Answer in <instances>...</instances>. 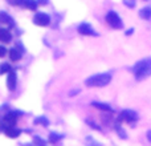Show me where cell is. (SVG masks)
I'll list each match as a JSON object with an SVG mask.
<instances>
[{
    "label": "cell",
    "mask_w": 151,
    "mask_h": 146,
    "mask_svg": "<svg viewBox=\"0 0 151 146\" xmlns=\"http://www.w3.org/2000/svg\"><path fill=\"white\" fill-rule=\"evenodd\" d=\"M133 32H134V29H133V28H131V29H129V31H127V32H126V35H131V33H133Z\"/></svg>",
    "instance_id": "cell-26"
},
{
    "label": "cell",
    "mask_w": 151,
    "mask_h": 146,
    "mask_svg": "<svg viewBox=\"0 0 151 146\" xmlns=\"http://www.w3.org/2000/svg\"><path fill=\"white\" fill-rule=\"evenodd\" d=\"M37 3H39V4H41V5H45L48 3V0H37Z\"/></svg>",
    "instance_id": "cell-24"
},
{
    "label": "cell",
    "mask_w": 151,
    "mask_h": 146,
    "mask_svg": "<svg viewBox=\"0 0 151 146\" xmlns=\"http://www.w3.org/2000/svg\"><path fill=\"white\" fill-rule=\"evenodd\" d=\"M147 139H149V141L151 142V130L147 132Z\"/></svg>",
    "instance_id": "cell-25"
},
{
    "label": "cell",
    "mask_w": 151,
    "mask_h": 146,
    "mask_svg": "<svg viewBox=\"0 0 151 146\" xmlns=\"http://www.w3.org/2000/svg\"><path fill=\"white\" fill-rule=\"evenodd\" d=\"M111 81V74L110 73H101V74H94L91 77H89L85 81L86 86H96V88H102V86H106L107 84Z\"/></svg>",
    "instance_id": "cell-2"
},
{
    "label": "cell",
    "mask_w": 151,
    "mask_h": 146,
    "mask_svg": "<svg viewBox=\"0 0 151 146\" xmlns=\"http://www.w3.org/2000/svg\"><path fill=\"white\" fill-rule=\"evenodd\" d=\"M106 21L107 24H109L110 27H113V28L115 29H119L122 28V20H121L119 15H118L117 12H114V11H110V12H107L106 15Z\"/></svg>",
    "instance_id": "cell-3"
},
{
    "label": "cell",
    "mask_w": 151,
    "mask_h": 146,
    "mask_svg": "<svg viewBox=\"0 0 151 146\" xmlns=\"http://www.w3.org/2000/svg\"><path fill=\"white\" fill-rule=\"evenodd\" d=\"M139 16L145 20H150L151 19V7H145L139 11Z\"/></svg>",
    "instance_id": "cell-12"
},
{
    "label": "cell",
    "mask_w": 151,
    "mask_h": 146,
    "mask_svg": "<svg viewBox=\"0 0 151 146\" xmlns=\"http://www.w3.org/2000/svg\"><path fill=\"white\" fill-rule=\"evenodd\" d=\"M12 40V35L9 33V31L5 28H0V41L1 43H9Z\"/></svg>",
    "instance_id": "cell-10"
},
{
    "label": "cell",
    "mask_w": 151,
    "mask_h": 146,
    "mask_svg": "<svg viewBox=\"0 0 151 146\" xmlns=\"http://www.w3.org/2000/svg\"><path fill=\"white\" fill-rule=\"evenodd\" d=\"M16 125V113H7L4 116V118L1 120V128L0 130H3L4 128H9V126Z\"/></svg>",
    "instance_id": "cell-6"
},
{
    "label": "cell",
    "mask_w": 151,
    "mask_h": 146,
    "mask_svg": "<svg viewBox=\"0 0 151 146\" xmlns=\"http://www.w3.org/2000/svg\"><path fill=\"white\" fill-rule=\"evenodd\" d=\"M7 1L12 5H23L24 0H7Z\"/></svg>",
    "instance_id": "cell-21"
},
{
    "label": "cell",
    "mask_w": 151,
    "mask_h": 146,
    "mask_svg": "<svg viewBox=\"0 0 151 146\" xmlns=\"http://www.w3.org/2000/svg\"><path fill=\"white\" fill-rule=\"evenodd\" d=\"M5 134H7L9 138H16V137H19L21 134V130L15 128V126H9V128L5 129Z\"/></svg>",
    "instance_id": "cell-9"
},
{
    "label": "cell",
    "mask_w": 151,
    "mask_h": 146,
    "mask_svg": "<svg viewBox=\"0 0 151 146\" xmlns=\"http://www.w3.org/2000/svg\"><path fill=\"white\" fill-rule=\"evenodd\" d=\"M0 23H8V24H12V19L8 13L5 12H0Z\"/></svg>",
    "instance_id": "cell-15"
},
{
    "label": "cell",
    "mask_w": 151,
    "mask_h": 146,
    "mask_svg": "<svg viewBox=\"0 0 151 146\" xmlns=\"http://www.w3.org/2000/svg\"><path fill=\"white\" fill-rule=\"evenodd\" d=\"M78 32L81 35H85V36H96V32H94L93 27L88 23H82L80 27H78Z\"/></svg>",
    "instance_id": "cell-7"
},
{
    "label": "cell",
    "mask_w": 151,
    "mask_h": 146,
    "mask_svg": "<svg viewBox=\"0 0 151 146\" xmlns=\"http://www.w3.org/2000/svg\"><path fill=\"white\" fill-rule=\"evenodd\" d=\"M33 23L36 24V25L45 27V25H48V24L50 23V17H49V15H47V13L39 12V13H36V15L33 16Z\"/></svg>",
    "instance_id": "cell-5"
},
{
    "label": "cell",
    "mask_w": 151,
    "mask_h": 146,
    "mask_svg": "<svg viewBox=\"0 0 151 146\" xmlns=\"http://www.w3.org/2000/svg\"><path fill=\"white\" fill-rule=\"evenodd\" d=\"M37 4L39 3L36 1V0H24V3H23V5L25 8H28V9H31V11H35L37 8Z\"/></svg>",
    "instance_id": "cell-14"
},
{
    "label": "cell",
    "mask_w": 151,
    "mask_h": 146,
    "mask_svg": "<svg viewBox=\"0 0 151 146\" xmlns=\"http://www.w3.org/2000/svg\"><path fill=\"white\" fill-rule=\"evenodd\" d=\"M20 57H21L20 51H17L16 48L9 49V59H11V61H17V60H20Z\"/></svg>",
    "instance_id": "cell-13"
},
{
    "label": "cell",
    "mask_w": 151,
    "mask_h": 146,
    "mask_svg": "<svg viewBox=\"0 0 151 146\" xmlns=\"http://www.w3.org/2000/svg\"><path fill=\"white\" fill-rule=\"evenodd\" d=\"M9 72H11L9 64H1V66H0V73H9Z\"/></svg>",
    "instance_id": "cell-18"
},
{
    "label": "cell",
    "mask_w": 151,
    "mask_h": 146,
    "mask_svg": "<svg viewBox=\"0 0 151 146\" xmlns=\"http://www.w3.org/2000/svg\"><path fill=\"white\" fill-rule=\"evenodd\" d=\"M123 4H125L126 7H129V8H134L135 7V4H137V1L135 0H123Z\"/></svg>",
    "instance_id": "cell-19"
},
{
    "label": "cell",
    "mask_w": 151,
    "mask_h": 146,
    "mask_svg": "<svg viewBox=\"0 0 151 146\" xmlns=\"http://www.w3.org/2000/svg\"><path fill=\"white\" fill-rule=\"evenodd\" d=\"M119 120L126 121V122H129V124H134L138 121V113L134 112V110H130V109L122 110L119 114Z\"/></svg>",
    "instance_id": "cell-4"
},
{
    "label": "cell",
    "mask_w": 151,
    "mask_h": 146,
    "mask_svg": "<svg viewBox=\"0 0 151 146\" xmlns=\"http://www.w3.org/2000/svg\"><path fill=\"white\" fill-rule=\"evenodd\" d=\"M16 82H17V76H16L15 72L11 71L8 73V78H7V86L9 90H13L16 88Z\"/></svg>",
    "instance_id": "cell-8"
},
{
    "label": "cell",
    "mask_w": 151,
    "mask_h": 146,
    "mask_svg": "<svg viewBox=\"0 0 151 146\" xmlns=\"http://www.w3.org/2000/svg\"><path fill=\"white\" fill-rule=\"evenodd\" d=\"M33 142L36 145H45L47 142L44 141V139H41V138H39V137H35V139H33Z\"/></svg>",
    "instance_id": "cell-22"
},
{
    "label": "cell",
    "mask_w": 151,
    "mask_h": 146,
    "mask_svg": "<svg viewBox=\"0 0 151 146\" xmlns=\"http://www.w3.org/2000/svg\"><path fill=\"white\" fill-rule=\"evenodd\" d=\"M35 124H41L42 126H48L49 125V121H48L45 117H39L35 120Z\"/></svg>",
    "instance_id": "cell-17"
},
{
    "label": "cell",
    "mask_w": 151,
    "mask_h": 146,
    "mask_svg": "<svg viewBox=\"0 0 151 146\" xmlns=\"http://www.w3.org/2000/svg\"><path fill=\"white\" fill-rule=\"evenodd\" d=\"M5 55H7V48L0 45V57H4Z\"/></svg>",
    "instance_id": "cell-23"
},
{
    "label": "cell",
    "mask_w": 151,
    "mask_h": 146,
    "mask_svg": "<svg viewBox=\"0 0 151 146\" xmlns=\"http://www.w3.org/2000/svg\"><path fill=\"white\" fill-rule=\"evenodd\" d=\"M94 108L97 109H101V110H105V112H113V108L107 104H104V102H91Z\"/></svg>",
    "instance_id": "cell-11"
},
{
    "label": "cell",
    "mask_w": 151,
    "mask_h": 146,
    "mask_svg": "<svg viewBox=\"0 0 151 146\" xmlns=\"http://www.w3.org/2000/svg\"><path fill=\"white\" fill-rule=\"evenodd\" d=\"M61 138H63V136H61V134H58V133H50L49 134L50 142H57V141H60Z\"/></svg>",
    "instance_id": "cell-16"
},
{
    "label": "cell",
    "mask_w": 151,
    "mask_h": 146,
    "mask_svg": "<svg viewBox=\"0 0 151 146\" xmlns=\"http://www.w3.org/2000/svg\"><path fill=\"white\" fill-rule=\"evenodd\" d=\"M133 73L137 80H143L151 74V59H143L134 65Z\"/></svg>",
    "instance_id": "cell-1"
},
{
    "label": "cell",
    "mask_w": 151,
    "mask_h": 146,
    "mask_svg": "<svg viewBox=\"0 0 151 146\" xmlns=\"http://www.w3.org/2000/svg\"><path fill=\"white\" fill-rule=\"evenodd\" d=\"M115 129H117V133L119 134V137H122V138H126V132L123 130L122 128H119V125L115 126Z\"/></svg>",
    "instance_id": "cell-20"
}]
</instances>
